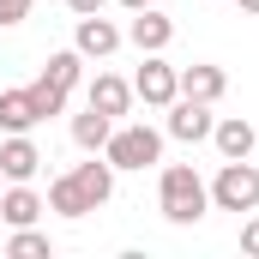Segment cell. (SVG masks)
Returning a JSON list of instances; mask_svg holds the SVG:
<instances>
[{
  "label": "cell",
  "instance_id": "1",
  "mask_svg": "<svg viewBox=\"0 0 259 259\" xmlns=\"http://www.w3.org/2000/svg\"><path fill=\"white\" fill-rule=\"evenodd\" d=\"M157 211L169 223H181V229L211 211V187L199 181L193 163H163V175H157Z\"/></svg>",
  "mask_w": 259,
  "mask_h": 259
},
{
  "label": "cell",
  "instance_id": "2",
  "mask_svg": "<svg viewBox=\"0 0 259 259\" xmlns=\"http://www.w3.org/2000/svg\"><path fill=\"white\" fill-rule=\"evenodd\" d=\"M103 157L115 163V175H121V169H151V163H163V133L145 127V121H115Z\"/></svg>",
  "mask_w": 259,
  "mask_h": 259
},
{
  "label": "cell",
  "instance_id": "3",
  "mask_svg": "<svg viewBox=\"0 0 259 259\" xmlns=\"http://www.w3.org/2000/svg\"><path fill=\"white\" fill-rule=\"evenodd\" d=\"M211 187V211H259V169L247 157H223V169H217V181H205Z\"/></svg>",
  "mask_w": 259,
  "mask_h": 259
},
{
  "label": "cell",
  "instance_id": "4",
  "mask_svg": "<svg viewBox=\"0 0 259 259\" xmlns=\"http://www.w3.org/2000/svg\"><path fill=\"white\" fill-rule=\"evenodd\" d=\"M133 97H139L145 109H169V103L181 97V66H169L163 55H145V66L133 72Z\"/></svg>",
  "mask_w": 259,
  "mask_h": 259
},
{
  "label": "cell",
  "instance_id": "5",
  "mask_svg": "<svg viewBox=\"0 0 259 259\" xmlns=\"http://www.w3.org/2000/svg\"><path fill=\"white\" fill-rule=\"evenodd\" d=\"M121 42H127V30H121L115 18H103V12H84L78 30H72V49H78L84 61H109Z\"/></svg>",
  "mask_w": 259,
  "mask_h": 259
},
{
  "label": "cell",
  "instance_id": "6",
  "mask_svg": "<svg viewBox=\"0 0 259 259\" xmlns=\"http://www.w3.org/2000/svg\"><path fill=\"white\" fill-rule=\"evenodd\" d=\"M163 115H169V121H163V133H169V139H181V145H199V139H211V127H217L211 103H193V97H175Z\"/></svg>",
  "mask_w": 259,
  "mask_h": 259
},
{
  "label": "cell",
  "instance_id": "7",
  "mask_svg": "<svg viewBox=\"0 0 259 259\" xmlns=\"http://www.w3.org/2000/svg\"><path fill=\"white\" fill-rule=\"evenodd\" d=\"M127 42L139 49V55H163L169 42H175V18L163 12V6H139L127 24Z\"/></svg>",
  "mask_w": 259,
  "mask_h": 259
},
{
  "label": "cell",
  "instance_id": "8",
  "mask_svg": "<svg viewBox=\"0 0 259 259\" xmlns=\"http://www.w3.org/2000/svg\"><path fill=\"white\" fill-rule=\"evenodd\" d=\"M84 103H91V109H103L109 121H121V115H133V103H139V97H133V78H121V72H97V78L84 84Z\"/></svg>",
  "mask_w": 259,
  "mask_h": 259
},
{
  "label": "cell",
  "instance_id": "9",
  "mask_svg": "<svg viewBox=\"0 0 259 259\" xmlns=\"http://www.w3.org/2000/svg\"><path fill=\"white\" fill-rule=\"evenodd\" d=\"M42 211H49V199L36 193L30 181H6V187H0V223H6V229H24V223H36Z\"/></svg>",
  "mask_w": 259,
  "mask_h": 259
},
{
  "label": "cell",
  "instance_id": "10",
  "mask_svg": "<svg viewBox=\"0 0 259 259\" xmlns=\"http://www.w3.org/2000/svg\"><path fill=\"white\" fill-rule=\"evenodd\" d=\"M72 181H78L84 205L97 211V205H109V199H115V163H109L103 151H91V163H72Z\"/></svg>",
  "mask_w": 259,
  "mask_h": 259
},
{
  "label": "cell",
  "instance_id": "11",
  "mask_svg": "<svg viewBox=\"0 0 259 259\" xmlns=\"http://www.w3.org/2000/svg\"><path fill=\"white\" fill-rule=\"evenodd\" d=\"M36 169H42L36 139H30V133H6V145H0V175H6V181H36Z\"/></svg>",
  "mask_w": 259,
  "mask_h": 259
},
{
  "label": "cell",
  "instance_id": "12",
  "mask_svg": "<svg viewBox=\"0 0 259 259\" xmlns=\"http://www.w3.org/2000/svg\"><path fill=\"white\" fill-rule=\"evenodd\" d=\"M223 91H229V72L223 66H211V61H193V66H181V97H193V103H223Z\"/></svg>",
  "mask_w": 259,
  "mask_h": 259
},
{
  "label": "cell",
  "instance_id": "13",
  "mask_svg": "<svg viewBox=\"0 0 259 259\" xmlns=\"http://www.w3.org/2000/svg\"><path fill=\"white\" fill-rule=\"evenodd\" d=\"M211 145H217V157H253L259 133H253L247 115H223V121L211 127Z\"/></svg>",
  "mask_w": 259,
  "mask_h": 259
},
{
  "label": "cell",
  "instance_id": "14",
  "mask_svg": "<svg viewBox=\"0 0 259 259\" xmlns=\"http://www.w3.org/2000/svg\"><path fill=\"white\" fill-rule=\"evenodd\" d=\"M30 127H42L36 103H30V84L24 91H0V133H30Z\"/></svg>",
  "mask_w": 259,
  "mask_h": 259
},
{
  "label": "cell",
  "instance_id": "15",
  "mask_svg": "<svg viewBox=\"0 0 259 259\" xmlns=\"http://www.w3.org/2000/svg\"><path fill=\"white\" fill-rule=\"evenodd\" d=\"M109 133H115V121H109L103 109H91V103H84V115H72V145H78L84 157H91V151H103V145H109Z\"/></svg>",
  "mask_w": 259,
  "mask_h": 259
},
{
  "label": "cell",
  "instance_id": "16",
  "mask_svg": "<svg viewBox=\"0 0 259 259\" xmlns=\"http://www.w3.org/2000/svg\"><path fill=\"white\" fill-rule=\"evenodd\" d=\"M49 211H55V217H72V223H78V217H91V205H84V193H78V181H72V169L49 181Z\"/></svg>",
  "mask_w": 259,
  "mask_h": 259
},
{
  "label": "cell",
  "instance_id": "17",
  "mask_svg": "<svg viewBox=\"0 0 259 259\" xmlns=\"http://www.w3.org/2000/svg\"><path fill=\"white\" fill-rule=\"evenodd\" d=\"M42 78L61 84V91H78V84H84V55H78V49H55V55L42 61Z\"/></svg>",
  "mask_w": 259,
  "mask_h": 259
},
{
  "label": "cell",
  "instance_id": "18",
  "mask_svg": "<svg viewBox=\"0 0 259 259\" xmlns=\"http://www.w3.org/2000/svg\"><path fill=\"white\" fill-rule=\"evenodd\" d=\"M6 253H12V259H49V253H55V241H49V235H42L36 223H24V229H12Z\"/></svg>",
  "mask_w": 259,
  "mask_h": 259
},
{
  "label": "cell",
  "instance_id": "19",
  "mask_svg": "<svg viewBox=\"0 0 259 259\" xmlns=\"http://www.w3.org/2000/svg\"><path fill=\"white\" fill-rule=\"evenodd\" d=\"M30 103H36V115L49 121V115H66V103H72V91H61V84H49L42 72L30 78Z\"/></svg>",
  "mask_w": 259,
  "mask_h": 259
},
{
  "label": "cell",
  "instance_id": "20",
  "mask_svg": "<svg viewBox=\"0 0 259 259\" xmlns=\"http://www.w3.org/2000/svg\"><path fill=\"white\" fill-rule=\"evenodd\" d=\"M30 6H36V0H0V30L24 24V18H30Z\"/></svg>",
  "mask_w": 259,
  "mask_h": 259
},
{
  "label": "cell",
  "instance_id": "21",
  "mask_svg": "<svg viewBox=\"0 0 259 259\" xmlns=\"http://www.w3.org/2000/svg\"><path fill=\"white\" fill-rule=\"evenodd\" d=\"M241 253H253V259H259V211L241 223Z\"/></svg>",
  "mask_w": 259,
  "mask_h": 259
},
{
  "label": "cell",
  "instance_id": "22",
  "mask_svg": "<svg viewBox=\"0 0 259 259\" xmlns=\"http://www.w3.org/2000/svg\"><path fill=\"white\" fill-rule=\"evenodd\" d=\"M66 6H72V12H78V18H84V12H103V6H109V0H66Z\"/></svg>",
  "mask_w": 259,
  "mask_h": 259
},
{
  "label": "cell",
  "instance_id": "23",
  "mask_svg": "<svg viewBox=\"0 0 259 259\" xmlns=\"http://www.w3.org/2000/svg\"><path fill=\"white\" fill-rule=\"evenodd\" d=\"M121 6H127V12H139V6H163V0H121Z\"/></svg>",
  "mask_w": 259,
  "mask_h": 259
},
{
  "label": "cell",
  "instance_id": "24",
  "mask_svg": "<svg viewBox=\"0 0 259 259\" xmlns=\"http://www.w3.org/2000/svg\"><path fill=\"white\" fill-rule=\"evenodd\" d=\"M241 12H247V18H259V0H241Z\"/></svg>",
  "mask_w": 259,
  "mask_h": 259
},
{
  "label": "cell",
  "instance_id": "25",
  "mask_svg": "<svg viewBox=\"0 0 259 259\" xmlns=\"http://www.w3.org/2000/svg\"><path fill=\"white\" fill-rule=\"evenodd\" d=\"M0 187H6V175H0Z\"/></svg>",
  "mask_w": 259,
  "mask_h": 259
}]
</instances>
